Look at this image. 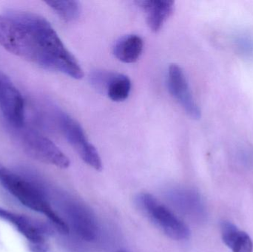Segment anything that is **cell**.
Returning a JSON list of instances; mask_svg holds the SVG:
<instances>
[{
  "instance_id": "cell-11",
  "label": "cell",
  "mask_w": 253,
  "mask_h": 252,
  "mask_svg": "<svg viewBox=\"0 0 253 252\" xmlns=\"http://www.w3.org/2000/svg\"><path fill=\"white\" fill-rule=\"evenodd\" d=\"M144 50V41L136 34H129L120 38L114 47V56L120 62L132 64L141 57Z\"/></svg>"
},
{
  "instance_id": "cell-8",
  "label": "cell",
  "mask_w": 253,
  "mask_h": 252,
  "mask_svg": "<svg viewBox=\"0 0 253 252\" xmlns=\"http://www.w3.org/2000/svg\"><path fill=\"white\" fill-rule=\"evenodd\" d=\"M65 216L69 224L77 234L86 241H91L96 238L98 227L94 217L83 204L76 201H66L64 207Z\"/></svg>"
},
{
  "instance_id": "cell-3",
  "label": "cell",
  "mask_w": 253,
  "mask_h": 252,
  "mask_svg": "<svg viewBox=\"0 0 253 252\" xmlns=\"http://www.w3.org/2000/svg\"><path fill=\"white\" fill-rule=\"evenodd\" d=\"M135 200L146 217L167 236L178 241L190 238V230L187 224L153 195L143 192Z\"/></svg>"
},
{
  "instance_id": "cell-1",
  "label": "cell",
  "mask_w": 253,
  "mask_h": 252,
  "mask_svg": "<svg viewBox=\"0 0 253 252\" xmlns=\"http://www.w3.org/2000/svg\"><path fill=\"white\" fill-rule=\"evenodd\" d=\"M0 46L46 71L74 79L84 76L80 64L53 27L37 13L25 10L0 13Z\"/></svg>"
},
{
  "instance_id": "cell-18",
  "label": "cell",
  "mask_w": 253,
  "mask_h": 252,
  "mask_svg": "<svg viewBox=\"0 0 253 252\" xmlns=\"http://www.w3.org/2000/svg\"><path fill=\"white\" fill-rule=\"evenodd\" d=\"M31 252H52L44 244L41 245H32L31 247Z\"/></svg>"
},
{
  "instance_id": "cell-6",
  "label": "cell",
  "mask_w": 253,
  "mask_h": 252,
  "mask_svg": "<svg viewBox=\"0 0 253 252\" xmlns=\"http://www.w3.org/2000/svg\"><path fill=\"white\" fill-rule=\"evenodd\" d=\"M0 111L13 128L25 126V104L23 96L11 79L1 71Z\"/></svg>"
},
{
  "instance_id": "cell-15",
  "label": "cell",
  "mask_w": 253,
  "mask_h": 252,
  "mask_svg": "<svg viewBox=\"0 0 253 252\" xmlns=\"http://www.w3.org/2000/svg\"><path fill=\"white\" fill-rule=\"evenodd\" d=\"M46 4L54 13L65 22H73L80 17L81 5L77 1L62 0V1H47Z\"/></svg>"
},
{
  "instance_id": "cell-2",
  "label": "cell",
  "mask_w": 253,
  "mask_h": 252,
  "mask_svg": "<svg viewBox=\"0 0 253 252\" xmlns=\"http://www.w3.org/2000/svg\"><path fill=\"white\" fill-rule=\"evenodd\" d=\"M0 183L22 205L45 216L61 233H68L66 222L52 207L44 191L34 182L0 164Z\"/></svg>"
},
{
  "instance_id": "cell-17",
  "label": "cell",
  "mask_w": 253,
  "mask_h": 252,
  "mask_svg": "<svg viewBox=\"0 0 253 252\" xmlns=\"http://www.w3.org/2000/svg\"><path fill=\"white\" fill-rule=\"evenodd\" d=\"M114 72L107 71H96L89 75V81L91 85L98 91L106 93L111 78L114 76Z\"/></svg>"
},
{
  "instance_id": "cell-13",
  "label": "cell",
  "mask_w": 253,
  "mask_h": 252,
  "mask_svg": "<svg viewBox=\"0 0 253 252\" xmlns=\"http://www.w3.org/2000/svg\"><path fill=\"white\" fill-rule=\"evenodd\" d=\"M221 232L224 244L233 252H253V243L251 237L231 222L223 221L221 223Z\"/></svg>"
},
{
  "instance_id": "cell-9",
  "label": "cell",
  "mask_w": 253,
  "mask_h": 252,
  "mask_svg": "<svg viewBox=\"0 0 253 252\" xmlns=\"http://www.w3.org/2000/svg\"><path fill=\"white\" fill-rule=\"evenodd\" d=\"M0 220L12 225L32 245L44 244L47 235L45 229L31 217L0 207Z\"/></svg>"
},
{
  "instance_id": "cell-5",
  "label": "cell",
  "mask_w": 253,
  "mask_h": 252,
  "mask_svg": "<svg viewBox=\"0 0 253 252\" xmlns=\"http://www.w3.org/2000/svg\"><path fill=\"white\" fill-rule=\"evenodd\" d=\"M56 124L67 142L75 149L82 160L93 170L101 171L103 167L102 158L97 149L87 139L84 130L78 121L57 109Z\"/></svg>"
},
{
  "instance_id": "cell-4",
  "label": "cell",
  "mask_w": 253,
  "mask_h": 252,
  "mask_svg": "<svg viewBox=\"0 0 253 252\" xmlns=\"http://www.w3.org/2000/svg\"><path fill=\"white\" fill-rule=\"evenodd\" d=\"M14 129L17 130L21 147L30 158L58 168L70 167L69 158L48 138L24 126Z\"/></svg>"
},
{
  "instance_id": "cell-14",
  "label": "cell",
  "mask_w": 253,
  "mask_h": 252,
  "mask_svg": "<svg viewBox=\"0 0 253 252\" xmlns=\"http://www.w3.org/2000/svg\"><path fill=\"white\" fill-rule=\"evenodd\" d=\"M131 87L130 79L126 75L115 72L110 81L106 94L113 102H124L129 97Z\"/></svg>"
},
{
  "instance_id": "cell-16",
  "label": "cell",
  "mask_w": 253,
  "mask_h": 252,
  "mask_svg": "<svg viewBox=\"0 0 253 252\" xmlns=\"http://www.w3.org/2000/svg\"><path fill=\"white\" fill-rule=\"evenodd\" d=\"M233 44L236 53L247 59H253V36L239 33L233 36Z\"/></svg>"
},
{
  "instance_id": "cell-10",
  "label": "cell",
  "mask_w": 253,
  "mask_h": 252,
  "mask_svg": "<svg viewBox=\"0 0 253 252\" xmlns=\"http://www.w3.org/2000/svg\"><path fill=\"white\" fill-rule=\"evenodd\" d=\"M135 3L145 13L147 25L155 33L163 28L172 15L175 4L173 1L169 0H142Z\"/></svg>"
},
{
  "instance_id": "cell-7",
  "label": "cell",
  "mask_w": 253,
  "mask_h": 252,
  "mask_svg": "<svg viewBox=\"0 0 253 252\" xmlns=\"http://www.w3.org/2000/svg\"><path fill=\"white\" fill-rule=\"evenodd\" d=\"M167 84L171 96L186 113L193 119H200L202 112L192 93L188 80L184 71L176 64H172L168 68Z\"/></svg>"
},
{
  "instance_id": "cell-12",
  "label": "cell",
  "mask_w": 253,
  "mask_h": 252,
  "mask_svg": "<svg viewBox=\"0 0 253 252\" xmlns=\"http://www.w3.org/2000/svg\"><path fill=\"white\" fill-rule=\"evenodd\" d=\"M168 197L179 211L189 217H197L202 213V201L196 192L185 189H173L168 192Z\"/></svg>"
}]
</instances>
